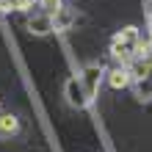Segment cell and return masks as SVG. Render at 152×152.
Listing matches in <instances>:
<instances>
[{"label": "cell", "instance_id": "obj_1", "mask_svg": "<svg viewBox=\"0 0 152 152\" xmlns=\"http://www.w3.org/2000/svg\"><path fill=\"white\" fill-rule=\"evenodd\" d=\"M72 20H75L72 11H66V8H58V11L53 14V28H56V31H66L69 25H72Z\"/></svg>", "mask_w": 152, "mask_h": 152}, {"label": "cell", "instance_id": "obj_2", "mask_svg": "<svg viewBox=\"0 0 152 152\" xmlns=\"http://www.w3.org/2000/svg\"><path fill=\"white\" fill-rule=\"evenodd\" d=\"M130 83V69H113L111 72V86L113 88H122Z\"/></svg>", "mask_w": 152, "mask_h": 152}, {"label": "cell", "instance_id": "obj_3", "mask_svg": "<svg viewBox=\"0 0 152 152\" xmlns=\"http://www.w3.org/2000/svg\"><path fill=\"white\" fill-rule=\"evenodd\" d=\"M0 130H3V133L17 130V119H14V116H0Z\"/></svg>", "mask_w": 152, "mask_h": 152}, {"label": "cell", "instance_id": "obj_4", "mask_svg": "<svg viewBox=\"0 0 152 152\" xmlns=\"http://www.w3.org/2000/svg\"><path fill=\"white\" fill-rule=\"evenodd\" d=\"M42 6L47 8V11H53V14H56L58 8H61V0H42Z\"/></svg>", "mask_w": 152, "mask_h": 152}]
</instances>
